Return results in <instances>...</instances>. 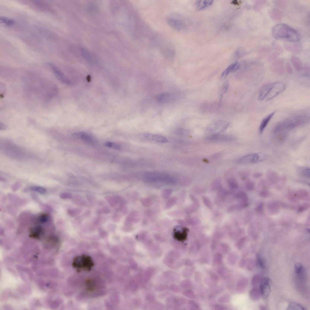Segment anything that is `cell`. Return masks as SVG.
I'll return each instance as SVG.
<instances>
[{"mask_svg": "<svg viewBox=\"0 0 310 310\" xmlns=\"http://www.w3.org/2000/svg\"><path fill=\"white\" fill-rule=\"evenodd\" d=\"M273 37L277 39L297 42L300 40V35L297 30L290 26L281 23L276 25L272 29Z\"/></svg>", "mask_w": 310, "mask_h": 310, "instance_id": "1", "label": "cell"}, {"mask_svg": "<svg viewBox=\"0 0 310 310\" xmlns=\"http://www.w3.org/2000/svg\"><path fill=\"white\" fill-rule=\"evenodd\" d=\"M309 120L305 115H297L289 117L278 124L275 127L274 132L275 134L293 130L307 123Z\"/></svg>", "mask_w": 310, "mask_h": 310, "instance_id": "2", "label": "cell"}, {"mask_svg": "<svg viewBox=\"0 0 310 310\" xmlns=\"http://www.w3.org/2000/svg\"><path fill=\"white\" fill-rule=\"evenodd\" d=\"M95 265L92 257L83 255L75 257L72 263V266L78 272L90 271Z\"/></svg>", "mask_w": 310, "mask_h": 310, "instance_id": "3", "label": "cell"}, {"mask_svg": "<svg viewBox=\"0 0 310 310\" xmlns=\"http://www.w3.org/2000/svg\"><path fill=\"white\" fill-rule=\"evenodd\" d=\"M268 158L266 154L261 152L253 153L243 156L237 160L239 164H254L264 162Z\"/></svg>", "mask_w": 310, "mask_h": 310, "instance_id": "4", "label": "cell"}, {"mask_svg": "<svg viewBox=\"0 0 310 310\" xmlns=\"http://www.w3.org/2000/svg\"><path fill=\"white\" fill-rule=\"evenodd\" d=\"M145 180L148 181L162 182L166 183H173L175 180L169 174L158 172L148 173L144 175Z\"/></svg>", "mask_w": 310, "mask_h": 310, "instance_id": "5", "label": "cell"}, {"mask_svg": "<svg viewBox=\"0 0 310 310\" xmlns=\"http://www.w3.org/2000/svg\"><path fill=\"white\" fill-rule=\"evenodd\" d=\"M229 123L223 120H219L212 123L207 128L208 130L213 134H218L225 131L228 128Z\"/></svg>", "mask_w": 310, "mask_h": 310, "instance_id": "6", "label": "cell"}, {"mask_svg": "<svg viewBox=\"0 0 310 310\" xmlns=\"http://www.w3.org/2000/svg\"><path fill=\"white\" fill-rule=\"evenodd\" d=\"M286 87L285 85L281 82H277L272 83V87L265 100H270L281 94L285 90Z\"/></svg>", "mask_w": 310, "mask_h": 310, "instance_id": "7", "label": "cell"}, {"mask_svg": "<svg viewBox=\"0 0 310 310\" xmlns=\"http://www.w3.org/2000/svg\"><path fill=\"white\" fill-rule=\"evenodd\" d=\"M206 140L213 142H229L235 141L236 138L231 135L213 134L206 137Z\"/></svg>", "mask_w": 310, "mask_h": 310, "instance_id": "8", "label": "cell"}, {"mask_svg": "<svg viewBox=\"0 0 310 310\" xmlns=\"http://www.w3.org/2000/svg\"><path fill=\"white\" fill-rule=\"evenodd\" d=\"M48 64L52 69L55 76L59 81L67 85L71 86L73 84V82L71 81L65 75L57 66L51 63H49Z\"/></svg>", "mask_w": 310, "mask_h": 310, "instance_id": "9", "label": "cell"}, {"mask_svg": "<svg viewBox=\"0 0 310 310\" xmlns=\"http://www.w3.org/2000/svg\"><path fill=\"white\" fill-rule=\"evenodd\" d=\"M260 291L264 300L269 296L271 292L270 279L269 278L266 277L263 279L260 283Z\"/></svg>", "mask_w": 310, "mask_h": 310, "instance_id": "10", "label": "cell"}, {"mask_svg": "<svg viewBox=\"0 0 310 310\" xmlns=\"http://www.w3.org/2000/svg\"><path fill=\"white\" fill-rule=\"evenodd\" d=\"M144 136L147 140L158 143H165L168 142V139L166 137L156 134L145 133L144 134Z\"/></svg>", "mask_w": 310, "mask_h": 310, "instance_id": "11", "label": "cell"}, {"mask_svg": "<svg viewBox=\"0 0 310 310\" xmlns=\"http://www.w3.org/2000/svg\"><path fill=\"white\" fill-rule=\"evenodd\" d=\"M240 68V65L237 62H235L229 65L223 71L221 76V79L224 80L231 73L234 72L238 70Z\"/></svg>", "mask_w": 310, "mask_h": 310, "instance_id": "12", "label": "cell"}, {"mask_svg": "<svg viewBox=\"0 0 310 310\" xmlns=\"http://www.w3.org/2000/svg\"><path fill=\"white\" fill-rule=\"evenodd\" d=\"M213 1L211 0H199L195 3V7L198 10H202L210 7L212 5Z\"/></svg>", "mask_w": 310, "mask_h": 310, "instance_id": "13", "label": "cell"}, {"mask_svg": "<svg viewBox=\"0 0 310 310\" xmlns=\"http://www.w3.org/2000/svg\"><path fill=\"white\" fill-rule=\"evenodd\" d=\"M168 22L173 28L178 30H182L185 28V25L181 21L176 19L170 18Z\"/></svg>", "mask_w": 310, "mask_h": 310, "instance_id": "14", "label": "cell"}, {"mask_svg": "<svg viewBox=\"0 0 310 310\" xmlns=\"http://www.w3.org/2000/svg\"><path fill=\"white\" fill-rule=\"evenodd\" d=\"M272 83H269L263 86L261 89L258 96V100L262 101L265 99L270 90Z\"/></svg>", "mask_w": 310, "mask_h": 310, "instance_id": "15", "label": "cell"}, {"mask_svg": "<svg viewBox=\"0 0 310 310\" xmlns=\"http://www.w3.org/2000/svg\"><path fill=\"white\" fill-rule=\"evenodd\" d=\"M73 137L77 139H81L86 143L92 144L93 143L92 138L88 134L84 132H77L73 134Z\"/></svg>", "mask_w": 310, "mask_h": 310, "instance_id": "16", "label": "cell"}, {"mask_svg": "<svg viewBox=\"0 0 310 310\" xmlns=\"http://www.w3.org/2000/svg\"><path fill=\"white\" fill-rule=\"evenodd\" d=\"M236 197L237 200H239V203L242 205L245 208L249 205V199L247 194L245 192L241 191L236 194Z\"/></svg>", "mask_w": 310, "mask_h": 310, "instance_id": "17", "label": "cell"}, {"mask_svg": "<svg viewBox=\"0 0 310 310\" xmlns=\"http://www.w3.org/2000/svg\"><path fill=\"white\" fill-rule=\"evenodd\" d=\"M276 111H274L266 117L262 121L259 128L260 133H262L265 130L269 122L273 116H274Z\"/></svg>", "mask_w": 310, "mask_h": 310, "instance_id": "18", "label": "cell"}, {"mask_svg": "<svg viewBox=\"0 0 310 310\" xmlns=\"http://www.w3.org/2000/svg\"><path fill=\"white\" fill-rule=\"evenodd\" d=\"M173 99V96L168 93H164L158 95L157 97L158 102L160 103H164L168 102Z\"/></svg>", "mask_w": 310, "mask_h": 310, "instance_id": "19", "label": "cell"}, {"mask_svg": "<svg viewBox=\"0 0 310 310\" xmlns=\"http://www.w3.org/2000/svg\"><path fill=\"white\" fill-rule=\"evenodd\" d=\"M31 233L29 237L32 238L38 239L40 235L43 234V229L41 226H37L31 229Z\"/></svg>", "mask_w": 310, "mask_h": 310, "instance_id": "20", "label": "cell"}, {"mask_svg": "<svg viewBox=\"0 0 310 310\" xmlns=\"http://www.w3.org/2000/svg\"><path fill=\"white\" fill-rule=\"evenodd\" d=\"M298 172L302 177L307 179L310 178V169L308 167H301L299 169Z\"/></svg>", "mask_w": 310, "mask_h": 310, "instance_id": "21", "label": "cell"}, {"mask_svg": "<svg viewBox=\"0 0 310 310\" xmlns=\"http://www.w3.org/2000/svg\"><path fill=\"white\" fill-rule=\"evenodd\" d=\"M228 186L231 190L235 191L239 188V184L237 180L233 178H229L228 180Z\"/></svg>", "mask_w": 310, "mask_h": 310, "instance_id": "22", "label": "cell"}, {"mask_svg": "<svg viewBox=\"0 0 310 310\" xmlns=\"http://www.w3.org/2000/svg\"><path fill=\"white\" fill-rule=\"evenodd\" d=\"M288 310H306L307 309L302 306L301 305L297 303L292 302L289 304L287 307Z\"/></svg>", "mask_w": 310, "mask_h": 310, "instance_id": "23", "label": "cell"}, {"mask_svg": "<svg viewBox=\"0 0 310 310\" xmlns=\"http://www.w3.org/2000/svg\"><path fill=\"white\" fill-rule=\"evenodd\" d=\"M295 270L297 275L300 278H302L304 273V268L302 265L300 263H296Z\"/></svg>", "mask_w": 310, "mask_h": 310, "instance_id": "24", "label": "cell"}, {"mask_svg": "<svg viewBox=\"0 0 310 310\" xmlns=\"http://www.w3.org/2000/svg\"><path fill=\"white\" fill-rule=\"evenodd\" d=\"M229 86L228 82V81H226L222 86L219 93L220 99L221 100L224 95L228 90Z\"/></svg>", "mask_w": 310, "mask_h": 310, "instance_id": "25", "label": "cell"}, {"mask_svg": "<svg viewBox=\"0 0 310 310\" xmlns=\"http://www.w3.org/2000/svg\"><path fill=\"white\" fill-rule=\"evenodd\" d=\"M86 290L89 292L94 291L95 289L94 283L90 280H88L86 281Z\"/></svg>", "mask_w": 310, "mask_h": 310, "instance_id": "26", "label": "cell"}, {"mask_svg": "<svg viewBox=\"0 0 310 310\" xmlns=\"http://www.w3.org/2000/svg\"><path fill=\"white\" fill-rule=\"evenodd\" d=\"M221 180L219 179H217L212 184L211 189L212 190H219L221 188Z\"/></svg>", "mask_w": 310, "mask_h": 310, "instance_id": "27", "label": "cell"}, {"mask_svg": "<svg viewBox=\"0 0 310 310\" xmlns=\"http://www.w3.org/2000/svg\"><path fill=\"white\" fill-rule=\"evenodd\" d=\"M104 145L106 147L112 148L116 150H120L121 149V146L118 144L110 142H105Z\"/></svg>", "mask_w": 310, "mask_h": 310, "instance_id": "28", "label": "cell"}, {"mask_svg": "<svg viewBox=\"0 0 310 310\" xmlns=\"http://www.w3.org/2000/svg\"><path fill=\"white\" fill-rule=\"evenodd\" d=\"M0 20L2 23L9 25H13L15 22L13 20L3 17H1Z\"/></svg>", "mask_w": 310, "mask_h": 310, "instance_id": "29", "label": "cell"}, {"mask_svg": "<svg viewBox=\"0 0 310 310\" xmlns=\"http://www.w3.org/2000/svg\"><path fill=\"white\" fill-rule=\"evenodd\" d=\"M267 177L269 179L273 181L277 180L278 178V175L277 174L272 171H269L267 174Z\"/></svg>", "mask_w": 310, "mask_h": 310, "instance_id": "30", "label": "cell"}, {"mask_svg": "<svg viewBox=\"0 0 310 310\" xmlns=\"http://www.w3.org/2000/svg\"><path fill=\"white\" fill-rule=\"evenodd\" d=\"M202 200L204 204L206 207L210 209H212L213 205L212 202L208 198L204 196L203 197Z\"/></svg>", "mask_w": 310, "mask_h": 310, "instance_id": "31", "label": "cell"}, {"mask_svg": "<svg viewBox=\"0 0 310 310\" xmlns=\"http://www.w3.org/2000/svg\"><path fill=\"white\" fill-rule=\"evenodd\" d=\"M31 189L41 194H44L46 192V190L45 188L40 187H32L31 188Z\"/></svg>", "mask_w": 310, "mask_h": 310, "instance_id": "32", "label": "cell"}, {"mask_svg": "<svg viewBox=\"0 0 310 310\" xmlns=\"http://www.w3.org/2000/svg\"><path fill=\"white\" fill-rule=\"evenodd\" d=\"M245 187L247 190H252L254 189V184L252 181H249L246 183Z\"/></svg>", "mask_w": 310, "mask_h": 310, "instance_id": "33", "label": "cell"}, {"mask_svg": "<svg viewBox=\"0 0 310 310\" xmlns=\"http://www.w3.org/2000/svg\"><path fill=\"white\" fill-rule=\"evenodd\" d=\"M257 262L259 266L262 269L265 268V266L264 262H263L261 256L257 254Z\"/></svg>", "mask_w": 310, "mask_h": 310, "instance_id": "34", "label": "cell"}, {"mask_svg": "<svg viewBox=\"0 0 310 310\" xmlns=\"http://www.w3.org/2000/svg\"><path fill=\"white\" fill-rule=\"evenodd\" d=\"M188 222L191 225H195L199 223L200 221L197 218L194 217L189 218Z\"/></svg>", "mask_w": 310, "mask_h": 310, "instance_id": "35", "label": "cell"}, {"mask_svg": "<svg viewBox=\"0 0 310 310\" xmlns=\"http://www.w3.org/2000/svg\"><path fill=\"white\" fill-rule=\"evenodd\" d=\"M298 194H299V195H298L299 197L303 198H305V197H307V196H308V193L305 190H300L297 193Z\"/></svg>", "mask_w": 310, "mask_h": 310, "instance_id": "36", "label": "cell"}, {"mask_svg": "<svg viewBox=\"0 0 310 310\" xmlns=\"http://www.w3.org/2000/svg\"><path fill=\"white\" fill-rule=\"evenodd\" d=\"M108 198L107 200L108 201V202H109L110 205L112 206H116V198H113V197H108Z\"/></svg>", "mask_w": 310, "mask_h": 310, "instance_id": "37", "label": "cell"}, {"mask_svg": "<svg viewBox=\"0 0 310 310\" xmlns=\"http://www.w3.org/2000/svg\"><path fill=\"white\" fill-rule=\"evenodd\" d=\"M49 219V216L46 214H43L41 215L40 218V221L43 223L47 221Z\"/></svg>", "mask_w": 310, "mask_h": 310, "instance_id": "38", "label": "cell"}, {"mask_svg": "<svg viewBox=\"0 0 310 310\" xmlns=\"http://www.w3.org/2000/svg\"><path fill=\"white\" fill-rule=\"evenodd\" d=\"M309 204H305L303 205H302L300 206V207H299L298 209V211L299 212H302L303 211H304L308 209L309 208Z\"/></svg>", "mask_w": 310, "mask_h": 310, "instance_id": "39", "label": "cell"}, {"mask_svg": "<svg viewBox=\"0 0 310 310\" xmlns=\"http://www.w3.org/2000/svg\"><path fill=\"white\" fill-rule=\"evenodd\" d=\"M260 195L261 197L263 198H266L269 197L270 195V194L267 191H263L260 192Z\"/></svg>", "mask_w": 310, "mask_h": 310, "instance_id": "40", "label": "cell"}, {"mask_svg": "<svg viewBox=\"0 0 310 310\" xmlns=\"http://www.w3.org/2000/svg\"><path fill=\"white\" fill-rule=\"evenodd\" d=\"M264 205L263 203H260L258 205L256 208V210L257 212H261L263 210Z\"/></svg>", "mask_w": 310, "mask_h": 310, "instance_id": "41", "label": "cell"}, {"mask_svg": "<svg viewBox=\"0 0 310 310\" xmlns=\"http://www.w3.org/2000/svg\"><path fill=\"white\" fill-rule=\"evenodd\" d=\"M76 210L77 209L70 210L69 211V214L71 216H73L76 215L78 214V211Z\"/></svg>", "mask_w": 310, "mask_h": 310, "instance_id": "42", "label": "cell"}, {"mask_svg": "<svg viewBox=\"0 0 310 310\" xmlns=\"http://www.w3.org/2000/svg\"><path fill=\"white\" fill-rule=\"evenodd\" d=\"M61 198H70L71 197V195L69 193H65L61 195Z\"/></svg>", "mask_w": 310, "mask_h": 310, "instance_id": "43", "label": "cell"}, {"mask_svg": "<svg viewBox=\"0 0 310 310\" xmlns=\"http://www.w3.org/2000/svg\"><path fill=\"white\" fill-rule=\"evenodd\" d=\"M263 175L262 173L259 172H256L253 174V177L255 178H258L261 177Z\"/></svg>", "mask_w": 310, "mask_h": 310, "instance_id": "44", "label": "cell"}, {"mask_svg": "<svg viewBox=\"0 0 310 310\" xmlns=\"http://www.w3.org/2000/svg\"><path fill=\"white\" fill-rule=\"evenodd\" d=\"M249 173L247 172H244L241 174V177L243 179H246L248 176H249Z\"/></svg>", "mask_w": 310, "mask_h": 310, "instance_id": "45", "label": "cell"}]
</instances>
